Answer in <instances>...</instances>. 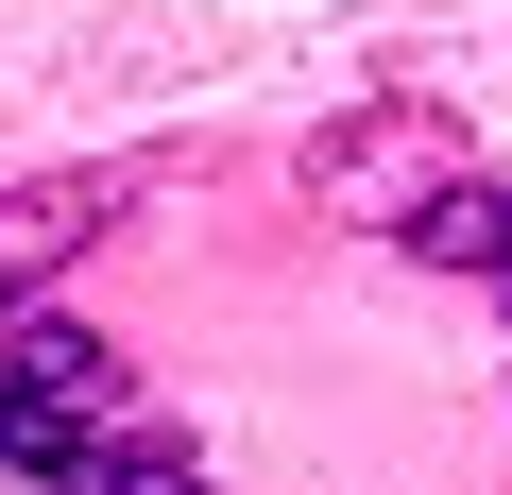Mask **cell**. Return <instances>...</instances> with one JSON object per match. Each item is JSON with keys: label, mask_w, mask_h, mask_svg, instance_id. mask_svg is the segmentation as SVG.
Here are the masks:
<instances>
[{"label": "cell", "mask_w": 512, "mask_h": 495, "mask_svg": "<svg viewBox=\"0 0 512 495\" xmlns=\"http://www.w3.org/2000/svg\"><path fill=\"white\" fill-rule=\"evenodd\" d=\"M137 188H154V154H103V171H35V188H0V291H35L52 257H86Z\"/></svg>", "instance_id": "2"}, {"label": "cell", "mask_w": 512, "mask_h": 495, "mask_svg": "<svg viewBox=\"0 0 512 495\" xmlns=\"http://www.w3.org/2000/svg\"><path fill=\"white\" fill-rule=\"evenodd\" d=\"M103 427H137V359H120L103 325H69L52 291H0V461L52 478V461H86Z\"/></svg>", "instance_id": "1"}, {"label": "cell", "mask_w": 512, "mask_h": 495, "mask_svg": "<svg viewBox=\"0 0 512 495\" xmlns=\"http://www.w3.org/2000/svg\"><path fill=\"white\" fill-rule=\"evenodd\" d=\"M393 239H410L427 274L512 291V171H444V188H410V205H393Z\"/></svg>", "instance_id": "3"}, {"label": "cell", "mask_w": 512, "mask_h": 495, "mask_svg": "<svg viewBox=\"0 0 512 495\" xmlns=\"http://www.w3.org/2000/svg\"><path fill=\"white\" fill-rule=\"evenodd\" d=\"M35 495H205V461H188L171 427H103V444H86V461H52Z\"/></svg>", "instance_id": "4"}]
</instances>
